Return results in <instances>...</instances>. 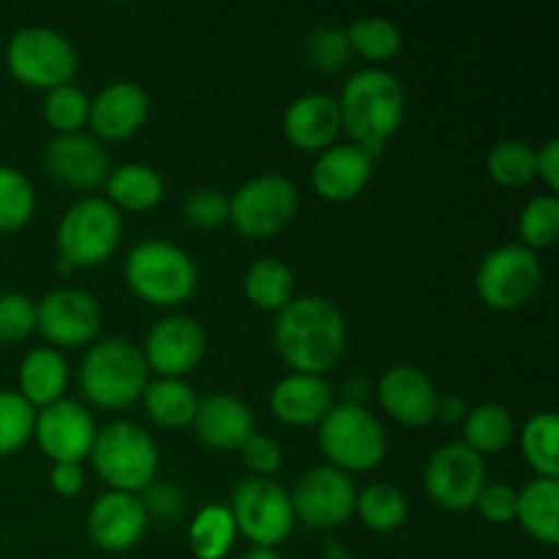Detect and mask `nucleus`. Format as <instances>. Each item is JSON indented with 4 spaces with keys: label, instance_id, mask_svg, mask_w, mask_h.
Returning <instances> with one entry per match:
<instances>
[{
    "label": "nucleus",
    "instance_id": "1",
    "mask_svg": "<svg viewBox=\"0 0 559 559\" xmlns=\"http://www.w3.org/2000/svg\"><path fill=\"white\" fill-rule=\"evenodd\" d=\"M273 347L293 374L325 377L347 349V322L331 300L295 295L273 322Z\"/></svg>",
    "mask_w": 559,
    "mask_h": 559
},
{
    "label": "nucleus",
    "instance_id": "2",
    "mask_svg": "<svg viewBox=\"0 0 559 559\" xmlns=\"http://www.w3.org/2000/svg\"><path fill=\"white\" fill-rule=\"evenodd\" d=\"M342 131L371 158L382 156L407 115V93L396 74L385 69H360L344 82L336 98Z\"/></svg>",
    "mask_w": 559,
    "mask_h": 559
},
{
    "label": "nucleus",
    "instance_id": "3",
    "mask_svg": "<svg viewBox=\"0 0 559 559\" xmlns=\"http://www.w3.org/2000/svg\"><path fill=\"white\" fill-rule=\"evenodd\" d=\"M123 278L131 293L153 309L183 306L200 287L194 257L164 238H147L131 246L123 260Z\"/></svg>",
    "mask_w": 559,
    "mask_h": 559
},
{
    "label": "nucleus",
    "instance_id": "4",
    "mask_svg": "<svg viewBox=\"0 0 559 559\" xmlns=\"http://www.w3.org/2000/svg\"><path fill=\"white\" fill-rule=\"evenodd\" d=\"M151 382L142 347L129 338L93 342L80 366L82 396L102 409H123L140 402Z\"/></svg>",
    "mask_w": 559,
    "mask_h": 559
},
{
    "label": "nucleus",
    "instance_id": "5",
    "mask_svg": "<svg viewBox=\"0 0 559 559\" xmlns=\"http://www.w3.org/2000/svg\"><path fill=\"white\" fill-rule=\"evenodd\" d=\"M87 459L109 491L140 495L156 484L158 445L142 426L129 420H115L98 429Z\"/></svg>",
    "mask_w": 559,
    "mask_h": 559
},
{
    "label": "nucleus",
    "instance_id": "6",
    "mask_svg": "<svg viewBox=\"0 0 559 559\" xmlns=\"http://www.w3.org/2000/svg\"><path fill=\"white\" fill-rule=\"evenodd\" d=\"M123 240V218L102 197L76 200L58 222V260L71 271H91L115 257Z\"/></svg>",
    "mask_w": 559,
    "mask_h": 559
},
{
    "label": "nucleus",
    "instance_id": "7",
    "mask_svg": "<svg viewBox=\"0 0 559 559\" xmlns=\"http://www.w3.org/2000/svg\"><path fill=\"white\" fill-rule=\"evenodd\" d=\"M320 448L331 467L342 473H371L385 462V426L364 404H333L320 424Z\"/></svg>",
    "mask_w": 559,
    "mask_h": 559
},
{
    "label": "nucleus",
    "instance_id": "8",
    "mask_svg": "<svg viewBox=\"0 0 559 559\" xmlns=\"http://www.w3.org/2000/svg\"><path fill=\"white\" fill-rule=\"evenodd\" d=\"M76 49L52 27H22L5 44V69L20 85L33 91H55L71 85L76 74Z\"/></svg>",
    "mask_w": 559,
    "mask_h": 559
},
{
    "label": "nucleus",
    "instance_id": "9",
    "mask_svg": "<svg viewBox=\"0 0 559 559\" xmlns=\"http://www.w3.org/2000/svg\"><path fill=\"white\" fill-rule=\"evenodd\" d=\"M300 207L298 186L278 173L257 175L229 197V224L246 240H267L293 224Z\"/></svg>",
    "mask_w": 559,
    "mask_h": 559
},
{
    "label": "nucleus",
    "instance_id": "10",
    "mask_svg": "<svg viewBox=\"0 0 559 559\" xmlns=\"http://www.w3.org/2000/svg\"><path fill=\"white\" fill-rule=\"evenodd\" d=\"M544 287V265L538 254L522 243H508L489 251L475 273L480 300L495 311H522Z\"/></svg>",
    "mask_w": 559,
    "mask_h": 559
},
{
    "label": "nucleus",
    "instance_id": "11",
    "mask_svg": "<svg viewBox=\"0 0 559 559\" xmlns=\"http://www.w3.org/2000/svg\"><path fill=\"white\" fill-rule=\"evenodd\" d=\"M229 513L238 535L251 546L276 549L289 538L295 527V513L289 495L273 478H246L235 486L229 497Z\"/></svg>",
    "mask_w": 559,
    "mask_h": 559
},
{
    "label": "nucleus",
    "instance_id": "12",
    "mask_svg": "<svg viewBox=\"0 0 559 559\" xmlns=\"http://www.w3.org/2000/svg\"><path fill=\"white\" fill-rule=\"evenodd\" d=\"M355 497L358 489L353 475L322 464L300 475L289 502H293L295 522L309 530H336L355 516Z\"/></svg>",
    "mask_w": 559,
    "mask_h": 559
},
{
    "label": "nucleus",
    "instance_id": "13",
    "mask_svg": "<svg viewBox=\"0 0 559 559\" xmlns=\"http://www.w3.org/2000/svg\"><path fill=\"white\" fill-rule=\"evenodd\" d=\"M424 484L442 511H473L486 486V459L469 451L464 442H448L431 453Z\"/></svg>",
    "mask_w": 559,
    "mask_h": 559
},
{
    "label": "nucleus",
    "instance_id": "14",
    "mask_svg": "<svg viewBox=\"0 0 559 559\" xmlns=\"http://www.w3.org/2000/svg\"><path fill=\"white\" fill-rule=\"evenodd\" d=\"M104 325L102 304L91 293L60 287L36 304V331L55 349L87 347L98 338Z\"/></svg>",
    "mask_w": 559,
    "mask_h": 559
},
{
    "label": "nucleus",
    "instance_id": "15",
    "mask_svg": "<svg viewBox=\"0 0 559 559\" xmlns=\"http://www.w3.org/2000/svg\"><path fill=\"white\" fill-rule=\"evenodd\" d=\"M207 333L200 320L189 314H167L151 328L145 338V364L151 374L186 380L205 358Z\"/></svg>",
    "mask_w": 559,
    "mask_h": 559
},
{
    "label": "nucleus",
    "instance_id": "16",
    "mask_svg": "<svg viewBox=\"0 0 559 559\" xmlns=\"http://www.w3.org/2000/svg\"><path fill=\"white\" fill-rule=\"evenodd\" d=\"M96 431L98 429L93 415L80 402H71V399H60V402L49 404V407L36 409L33 437H36L44 456L52 459V464H82V459L91 456Z\"/></svg>",
    "mask_w": 559,
    "mask_h": 559
},
{
    "label": "nucleus",
    "instance_id": "17",
    "mask_svg": "<svg viewBox=\"0 0 559 559\" xmlns=\"http://www.w3.org/2000/svg\"><path fill=\"white\" fill-rule=\"evenodd\" d=\"M377 402L385 415L409 429H424L435 424V409L440 391L418 366H391L377 382Z\"/></svg>",
    "mask_w": 559,
    "mask_h": 559
},
{
    "label": "nucleus",
    "instance_id": "18",
    "mask_svg": "<svg viewBox=\"0 0 559 559\" xmlns=\"http://www.w3.org/2000/svg\"><path fill=\"white\" fill-rule=\"evenodd\" d=\"M44 169L66 189L93 191L107 183L109 156L91 134H63L44 147Z\"/></svg>",
    "mask_w": 559,
    "mask_h": 559
},
{
    "label": "nucleus",
    "instance_id": "19",
    "mask_svg": "<svg viewBox=\"0 0 559 559\" xmlns=\"http://www.w3.org/2000/svg\"><path fill=\"white\" fill-rule=\"evenodd\" d=\"M147 112H151V98L145 87L129 80L109 82L91 98V112H87L91 136L98 142L131 140L145 126Z\"/></svg>",
    "mask_w": 559,
    "mask_h": 559
},
{
    "label": "nucleus",
    "instance_id": "20",
    "mask_svg": "<svg viewBox=\"0 0 559 559\" xmlns=\"http://www.w3.org/2000/svg\"><path fill=\"white\" fill-rule=\"evenodd\" d=\"M374 162L364 147L353 142L331 145L328 151L317 153L311 164V189L325 202H349L369 186L374 175Z\"/></svg>",
    "mask_w": 559,
    "mask_h": 559
},
{
    "label": "nucleus",
    "instance_id": "21",
    "mask_svg": "<svg viewBox=\"0 0 559 559\" xmlns=\"http://www.w3.org/2000/svg\"><path fill=\"white\" fill-rule=\"evenodd\" d=\"M147 513L140 495L107 491L96 497L87 513L91 540L104 551H129L145 535Z\"/></svg>",
    "mask_w": 559,
    "mask_h": 559
},
{
    "label": "nucleus",
    "instance_id": "22",
    "mask_svg": "<svg viewBox=\"0 0 559 559\" xmlns=\"http://www.w3.org/2000/svg\"><path fill=\"white\" fill-rule=\"evenodd\" d=\"M284 136L295 151L322 153L336 145L342 134V115L336 98L328 93H306L289 102L282 120Z\"/></svg>",
    "mask_w": 559,
    "mask_h": 559
},
{
    "label": "nucleus",
    "instance_id": "23",
    "mask_svg": "<svg viewBox=\"0 0 559 559\" xmlns=\"http://www.w3.org/2000/svg\"><path fill=\"white\" fill-rule=\"evenodd\" d=\"M191 426L213 451H240V445L254 435V413L233 393H211L200 399Z\"/></svg>",
    "mask_w": 559,
    "mask_h": 559
},
{
    "label": "nucleus",
    "instance_id": "24",
    "mask_svg": "<svg viewBox=\"0 0 559 559\" xmlns=\"http://www.w3.org/2000/svg\"><path fill=\"white\" fill-rule=\"evenodd\" d=\"M333 404V388L325 377L287 374L271 388V413L295 429L320 426Z\"/></svg>",
    "mask_w": 559,
    "mask_h": 559
},
{
    "label": "nucleus",
    "instance_id": "25",
    "mask_svg": "<svg viewBox=\"0 0 559 559\" xmlns=\"http://www.w3.org/2000/svg\"><path fill=\"white\" fill-rule=\"evenodd\" d=\"M69 360L55 347H36L20 364V396L33 409H44L49 404L66 399L69 388Z\"/></svg>",
    "mask_w": 559,
    "mask_h": 559
},
{
    "label": "nucleus",
    "instance_id": "26",
    "mask_svg": "<svg viewBox=\"0 0 559 559\" xmlns=\"http://www.w3.org/2000/svg\"><path fill=\"white\" fill-rule=\"evenodd\" d=\"M104 189H107V202L118 213H147L162 205L167 186L156 167L131 162L109 169Z\"/></svg>",
    "mask_w": 559,
    "mask_h": 559
},
{
    "label": "nucleus",
    "instance_id": "27",
    "mask_svg": "<svg viewBox=\"0 0 559 559\" xmlns=\"http://www.w3.org/2000/svg\"><path fill=\"white\" fill-rule=\"evenodd\" d=\"M516 522L538 544L555 549L559 544V480L535 478L519 491Z\"/></svg>",
    "mask_w": 559,
    "mask_h": 559
},
{
    "label": "nucleus",
    "instance_id": "28",
    "mask_svg": "<svg viewBox=\"0 0 559 559\" xmlns=\"http://www.w3.org/2000/svg\"><path fill=\"white\" fill-rule=\"evenodd\" d=\"M142 404H145V413L153 424L162 426V429L178 431L194 424L200 396L186 380L156 377V380L147 382L145 393H142Z\"/></svg>",
    "mask_w": 559,
    "mask_h": 559
},
{
    "label": "nucleus",
    "instance_id": "29",
    "mask_svg": "<svg viewBox=\"0 0 559 559\" xmlns=\"http://www.w3.org/2000/svg\"><path fill=\"white\" fill-rule=\"evenodd\" d=\"M243 293L257 309L278 314L295 298L293 267L284 260H276V257H262V260L251 262L246 267Z\"/></svg>",
    "mask_w": 559,
    "mask_h": 559
},
{
    "label": "nucleus",
    "instance_id": "30",
    "mask_svg": "<svg viewBox=\"0 0 559 559\" xmlns=\"http://www.w3.org/2000/svg\"><path fill=\"white\" fill-rule=\"evenodd\" d=\"M462 437L464 445L478 456H495L513 442L516 420H513L511 409L502 407V404H480V407L469 409L467 418H464Z\"/></svg>",
    "mask_w": 559,
    "mask_h": 559
},
{
    "label": "nucleus",
    "instance_id": "31",
    "mask_svg": "<svg viewBox=\"0 0 559 559\" xmlns=\"http://www.w3.org/2000/svg\"><path fill=\"white\" fill-rule=\"evenodd\" d=\"M409 502L399 486L369 484L355 497V516L371 530V533H396L407 522Z\"/></svg>",
    "mask_w": 559,
    "mask_h": 559
},
{
    "label": "nucleus",
    "instance_id": "32",
    "mask_svg": "<svg viewBox=\"0 0 559 559\" xmlns=\"http://www.w3.org/2000/svg\"><path fill=\"white\" fill-rule=\"evenodd\" d=\"M238 527L227 506H205L189 524V549L197 559H224L233 551Z\"/></svg>",
    "mask_w": 559,
    "mask_h": 559
},
{
    "label": "nucleus",
    "instance_id": "33",
    "mask_svg": "<svg viewBox=\"0 0 559 559\" xmlns=\"http://www.w3.org/2000/svg\"><path fill=\"white\" fill-rule=\"evenodd\" d=\"M524 462L538 478H559V418L551 409L533 415L519 431Z\"/></svg>",
    "mask_w": 559,
    "mask_h": 559
},
{
    "label": "nucleus",
    "instance_id": "34",
    "mask_svg": "<svg viewBox=\"0 0 559 559\" xmlns=\"http://www.w3.org/2000/svg\"><path fill=\"white\" fill-rule=\"evenodd\" d=\"M347 41L353 55L369 63H388L402 52V31L393 20L380 14L360 16L347 27Z\"/></svg>",
    "mask_w": 559,
    "mask_h": 559
},
{
    "label": "nucleus",
    "instance_id": "35",
    "mask_svg": "<svg viewBox=\"0 0 559 559\" xmlns=\"http://www.w3.org/2000/svg\"><path fill=\"white\" fill-rule=\"evenodd\" d=\"M486 173L506 189H522L535 180V147L527 140H502L486 153Z\"/></svg>",
    "mask_w": 559,
    "mask_h": 559
},
{
    "label": "nucleus",
    "instance_id": "36",
    "mask_svg": "<svg viewBox=\"0 0 559 559\" xmlns=\"http://www.w3.org/2000/svg\"><path fill=\"white\" fill-rule=\"evenodd\" d=\"M36 216V189L31 178L0 164V233H20Z\"/></svg>",
    "mask_w": 559,
    "mask_h": 559
},
{
    "label": "nucleus",
    "instance_id": "37",
    "mask_svg": "<svg viewBox=\"0 0 559 559\" xmlns=\"http://www.w3.org/2000/svg\"><path fill=\"white\" fill-rule=\"evenodd\" d=\"M519 238H522L524 249L535 251V254L546 249H555L559 240L557 194L533 197V200L522 207V216H519Z\"/></svg>",
    "mask_w": 559,
    "mask_h": 559
},
{
    "label": "nucleus",
    "instance_id": "38",
    "mask_svg": "<svg viewBox=\"0 0 559 559\" xmlns=\"http://www.w3.org/2000/svg\"><path fill=\"white\" fill-rule=\"evenodd\" d=\"M87 112H91V98L76 85L55 87L44 96V120L55 136L80 134L87 126Z\"/></svg>",
    "mask_w": 559,
    "mask_h": 559
},
{
    "label": "nucleus",
    "instance_id": "39",
    "mask_svg": "<svg viewBox=\"0 0 559 559\" xmlns=\"http://www.w3.org/2000/svg\"><path fill=\"white\" fill-rule=\"evenodd\" d=\"M36 409L16 391H0V456L20 451L33 440Z\"/></svg>",
    "mask_w": 559,
    "mask_h": 559
},
{
    "label": "nucleus",
    "instance_id": "40",
    "mask_svg": "<svg viewBox=\"0 0 559 559\" xmlns=\"http://www.w3.org/2000/svg\"><path fill=\"white\" fill-rule=\"evenodd\" d=\"M180 211H183L186 224H191L194 229H202V233L222 229L224 224H229V194H224L222 189L202 186V189L186 194Z\"/></svg>",
    "mask_w": 559,
    "mask_h": 559
},
{
    "label": "nucleus",
    "instance_id": "41",
    "mask_svg": "<svg viewBox=\"0 0 559 559\" xmlns=\"http://www.w3.org/2000/svg\"><path fill=\"white\" fill-rule=\"evenodd\" d=\"M306 55H309L314 69L328 71V74L342 71L353 58L347 31H342V27H320V31L311 33L309 44H306Z\"/></svg>",
    "mask_w": 559,
    "mask_h": 559
},
{
    "label": "nucleus",
    "instance_id": "42",
    "mask_svg": "<svg viewBox=\"0 0 559 559\" xmlns=\"http://www.w3.org/2000/svg\"><path fill=\"white\" fill-rule=\"evenodd\" d=\"M36 333V300L22 293L0 295V342H25Z\"/></svg>",
    "mask_w": 559,
    "mask_h": 559
},
{
    "label": "nucleus",
    "instance_id": "43",
    "mask_svg": "<svg viewBox=\"0 0 559 559\" xmlns=\"http://www.w3.org/2000/svg\"><path fill=\"white\" fill-rule=\"evenodd\" d=\"M238 453L243 467L251 473V478H271V475H276L284 464L282 445H278L273 437L257 435V431L240 445Z\"/></svg>",
    "mask_w": 559,
    "mask_h": 559
},
{
    "label": "nucleus",
    "instance_id": "44",
    "mask_svg": "<svg viewBox=\"0 0 559 559\" xmlns=\"http://www.w3.org/2000/svg\"><path fill=\"white\" fill-rule=\"evenodd\" d=\"M516 506H519V491L508 484H486L480 491L478 508L480 516L489 524H511L516 522Z\"/></svg>",
    "mask_w": 559,
    "mask_h": 559
},
{
    "label": "nucleus",
    "instance_id": "45",
    "mask_svg": "<svg viewBox=\"0 0 559 559\" xmlns=\"http://www.w3.org/2000/svg\"><path fill=\"white\" fill-rule=\"evenodd\" d=\"M140 500L145 506V513H153L158 519H175L183 511V495L173 484H151Z\"/></svg>",
    "mask_w": 559,
    "mask_h": 559
},
{
    "label": "nucleus",
    "instance_id": "46",
    "mask_svg": "<svg viewBox=\"0 0 559 559\" xmlns=\"http://www.w3.org/2000/svg\"><path fill=\"white\" fill-rule=\"evenodd\" d=\"M49 489L60 497H74L85 489V469L76 462H58L49 469Z\"/></svg>",
    "mask_w": 559,
    "mask_h": 559
},
{
    "label": "nucleus",
    "instance_id": "47",
    "mask_svg": "<svg viewBox=\"0 0 559 559\" xmlns=\"http://www.w3.org/2000/svg\"><path fill=\"white\" fill-rule=\"evenodd\" d=\"M535 178L549 189L546 194L559 191V140H549L535 147Z\"/></svg>",
    "mask_w": 559,
    "mask_h": 559
},
{
    "label": "nucleus",
    "instance_id": "48",
    "mask_svg": "<svg viewBox=\"0 0 559 559\" xmlns=\"http://www.w3.org/2000/svg\"><path fill=\"white\" fill-rule=\"evenodd\" d=\"M467 413H469L467 402H464L459 393H440V399H437L435 420H440V424H445V426L464 424Z\"/></svg>",
    "mask_w": 559,
    "mask_h": 559
},
{
    "label": "nucleus",
    "instance_id": "49",
    "mask_svg": "<svg viewBox=\"0 0 559 559\" xmlns=\"http://www.w3.org/2000/svg\"><path fill=\"white\" fill-rule=\"evenodd\" d=\"M243 559H282L276 549H262V546H251L249 551H246Z\"/></svg>",
    "mask_w": 559,
    "mask_h": 559
},
{
    "label": "nucleus",
    "instance_id": "50",
    "mask_svg": "<svg viewBox=\"0 0 559 559\" xmlns=\"http://www.w3.org/2000/svg\"><path fill=\"white\" fill-rule=\"evenodd\" d=\"M325 559H353V557H349V551L344 549V544L331 540V544L325 546Z\"/></svg>",
    "mask_w": 559,
    "mask_h": 559
}]
</instances>
